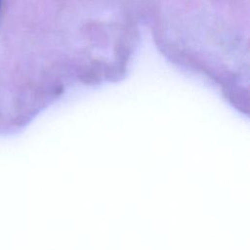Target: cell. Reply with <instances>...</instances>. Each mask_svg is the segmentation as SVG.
I'll list each match as a JSON object with an SVG mask.
<instances>
[{
	"mask_svg": "<svg viewBox=\"0 0 250 250\" xmlns=\"http://www.w3.org/2000/svg\"><path fill=\"white\" fill-rule=\"evenodd\" d=\"M0 3H1V0H0Z\"/></svg>",
	"mask_w": 250,
	"mask_h": 250,
	"instance_id": "cell-1",
	"label": "cell"
}]
</instances>
